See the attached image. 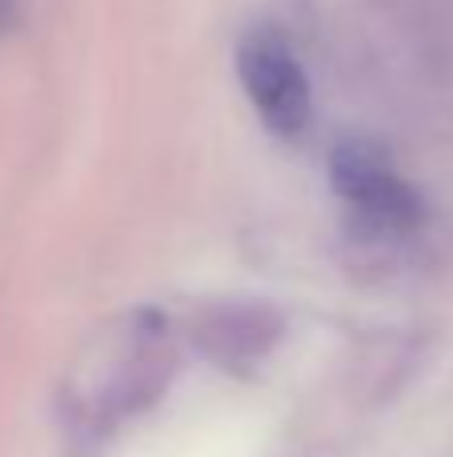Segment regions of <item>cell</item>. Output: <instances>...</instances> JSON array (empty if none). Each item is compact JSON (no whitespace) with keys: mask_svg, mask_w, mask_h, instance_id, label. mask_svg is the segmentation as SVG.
<instances>
[{"mask_svg":"<svg viewBox=\"0 0 453 457\" xmlns=\"http://www.w3.org/2000/svg\"><path fill=\"white\" fill-rule=\"evenodd\" d=\"M24 0H0V37H8V32H16V24H21V12H24Z\"/></svg>","mask_w":453,"mask_h":457,"instance_id":"cell-5","label":"cell"},{"mask_svg":"<svg viewBox=\"0 0 453 457\" xmlns=\"http://www.w3.org/2000/svg\"><path fill=\"white\" fill-rule=\"evenodd\" d=\"M334 189L353 209L358 225L374 237H401L422 221V197L393 173L390 153L382 145L353 137L334 149L329 161Z\"/></svg>","mask_w":453,"mask_h":457,"instance_id":"cell-2","label":"cell"},{"mask_svg":"<svg viewBox=\"0 0 453 457\" xmlns=\"http://www.w3.org/2000/svg\"><path fill=\"white\" fill-rule=\"evenodd\" d=\"M173 337L157 313H133L109 329L96 353L77 370L69 389V418L85 434H112L165 394L173 378Z\"/></svg>","mask_w":453,"mask_h":457,"instance_id":"cell-1","label":"cell"},{"mask_svg":"<svg viewBox=\"0 0 453 457\" xmlns=\"http://www.w3.org/2000/svg\"><path fill=\"white\" fill-rule=\"evenodd\" d=\"M237 77L257 117L281 137H297L309 125V80L289 40L273 24H257L237 45Z\"/></svg>","mask_w":453,"mask_h":457,"instance_id":"cell-3","label":"cell"},{"mask_svg":"<svg viewBox=\"0 0 453 457\" xmlns=\"http://www.w3.org/2000/svg\"><path fill=\"white\" fill-rule=\"evenodd\" d=\"M281 313L269 305H213L193 321V341L197 349L217 361L221 370H249V365L265 361L269 349L281 341Z\"/></svg>","mask_w":453,"mask_h":457,"instance_id":"cell-4","label":"cell"}]
</instances>
